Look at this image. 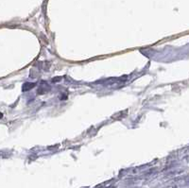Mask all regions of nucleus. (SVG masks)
I'll use <instances>...</instances> for the list:
<instances>
[{"label": "nucleus", "mask_w": 189, "mask_h": 188, "mask_svg": "<svg viewBox=\"0 0 189 188\" xmlns=\"http://www.w3.org/2000/svg\"><path fill=\"white\" fill-rule=\"evenodd\" d=\"M2 116H3V115H2V114H1V113H0V118H1V117H2Z\"/></svg>", "instance_id": "nucleus-1"}]
</instances>
